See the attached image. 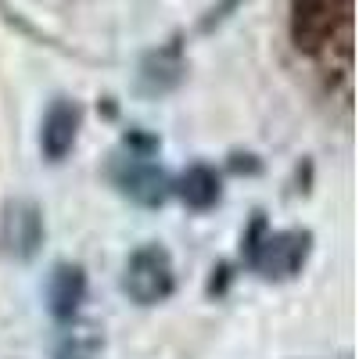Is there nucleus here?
<instances>
[{
	"label": "nucleus",
	"mask_w": 359,
	"mask_h": 359,
	"mask_svg": "<svg viewBox=\"0 0 359 359\" xmlns=\"http://www.w3.org/2000/svg\"><path fill=\"white\" fill-rule=\"evenodd\" d=\"M97 352H101V334L94 331V327H79V331L62 338L54 359H94Z\"/></svg>",
	"instance_id": "1a4fd4ad"
},
{
	"label": "nucleus",
	"mask_w": 359,
	"mask_h": 359,
	"mask_svg": "<svg viewBox=\"0 0 359 359\" xmlns=\"http://www.w3.org/2000/svg\"><path fill=\"white\" fill-rule=\"evenodd\" d=\"M184 72H187L184 50H180V43L172 40V43L151 50V54L140 62V90H144V94H151V97L169 94V90L184 79Z\"/></svg>",
	"instance_id": "423d86ee"
},
{
	"label": "nucleus",
	"mask_w": 359,
	"mask_h": 359,
	"mask_svg": "<svg viewBox=\"0 0 359 359\" xmlns=\"http://www.w3.org/2000/svg\"><path fill=\"white\" fill-rule=\"evenodd\" d=\"M180 198L187 201V208H198V212L212 208L219 201V176H216V169L191 165L184 172V180H180Z\"/></svg>",
	"instance_id": "6e6552de"
},
{
	"label": "nucleus",
	"mask_w": 359,
	"mask_h": 359,
	"mask_svg": "<svg viewBox=\"0 0 359 359\" xmlns=\"http://www.w3.org/2000/svg\"><path fill=\"white\" fill-rule=\"evenodd\" d=\"M79 123H83V111L76 101L69 97H57L43 123H40V151L47 162H62L72 147H76V137H79Z\"/></svg>",
	"instance_id": "39448f33"
},
{
	"label": "nucleus",
	"mask_w": 359,
	"mask_h": 359,
	"mask_svg": "<svg viewBox=\"0 0 359 359\" xmlns=\"http://www.w3.org/2000/svg\"><path fill=\"white\" fill-rule=\"evenodd\" d=\"M309 248H313V237L306 230H280V233H266L259 245H252L248 262L266 280H287L306 266Z\"/></svg>",
	"instance_id": "f03ea898"
},
{
	"label": "nucleus",
	"mask_w": 359,
	"mask_h": 359,
	"mask_svg": "<svg viewBox=\"0 0 359 359\" xmlns=\"http://www.w3.org/2000/svg\"><path fill=\"white\" fill-rule=\"evenodd\" d=\"M86 294V273L72 262H57L47 280V306L54 320H72Z\"/></svg>",
	"instance_id": "0eeeda50"
},
{
	"label": "nucleus",
	"mask_w": 359,
	"mask_h": 359,
	"mask_svg": "<svg viewBox=\"0 0 359 359\" xmlns=\"http://www.w3.org/2000/svg\"><path fill=\"white\" fill-rule=\"evenodd\" d=\"M43 245V212L33 201H8L4 216H0V252L8 259H33Z\"/></svg>",
	"instance_id": "7ed1b4c3"
},
{
	"label": "nucleus",
	"mask_w": 359,
	"mask_h": 359,
	"mask_svg": "<svg viewBox=\"0 0 359 359\" xmlns=\"http://www.w3.org/2000/svg\"><path fill=\"white\" fill-rule=\"evenodd\" d=\"M233 4H237V0H223L219 8H212V15H208V22H205V29H212L216 22H223V18H226V11H230Z\"/></svg>",
	"instance_id": "9d476101"
},
{
	"label": "nucleus",
	"mask_w": 359,
	"mask_h": 359,
	"mask_svg": "<svg viewBox=\"0 0 359 359\" xmlns=\"http://www.w3.org/2000/svg\"><path fill=\"white\" fill-rule=\"evenodd\" d=\"M176 273H172V259L158 245H144L126 259L123 269V291L130 294V302L137 306H158L172 294Z\"/></svg>",
	"instance_id": "f257e3e1"
},
{
	"label": "nucleus",
	"mask_w": 359,
	"mask_h": 359,
	"mask_svg": "<svg viewBox=\"0 0 359 359\" xmlns=\"http://www.w3.org/2000/svg\"><path fill=\"white\" fill-rule=\"evenodd\" d=\"M115 184L126 198H133L137 205H147V208H155L169 198V176L147 155L130 151V158H123V165L115 169Z\"/></svg>",
	"instance_id": "20e7f679"
}]
</instances>
